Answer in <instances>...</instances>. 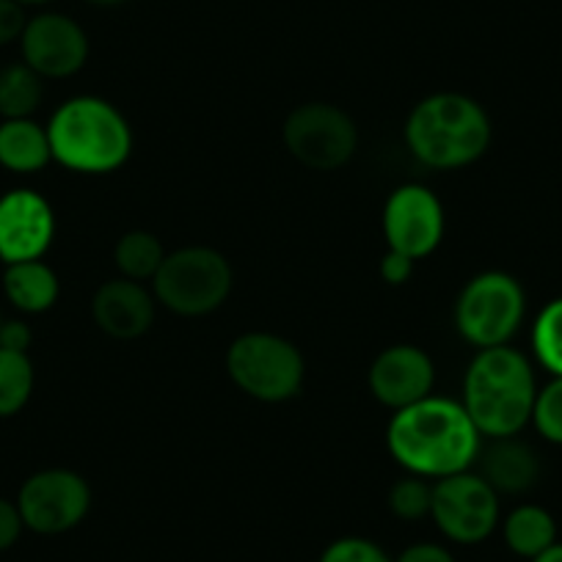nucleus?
Returning <instances> with one entry per match:
<instances>
[{"label": "nucleus", "mask_w": 562, "mask_h": 562, "mask_svg": "<svg viewBox=\"0 0 562 562\" xmlns=\"http://www.w3.org/2000/svg\"><path fill=\"white\" fill-rule=\"evenodd\" d=\"M386 447L408 474L441 480L472 469L480 458V430L461 400L430 397L400 408L386 428Z\"/></svg>", "instance_id": "obj_1"}, {"label": "nucleus", "mask_w": 562, "mask_h": 562, "mask_svg": "<svg viewBox=\"0 0 562 562\" xmlns=\"http://www.w3.org/2000/svg\"><path fill=\"white\" fill-rule=\"evenodd\" d=\"M535 372L524 353L510 345L483 348L463 378V400L469 419L480 436L513 439L532 422Z\"/></svg>", "instance_id": "obj_2"}, {"label": "nucleus", "mask_w": 562, "mask_h": 562, "mask_svg": "<svg viewBox=\"0 0 562 562\" xmlns=\"http://www.w3.org/2000/svg\"><path fill=\"white\" fill-rule=\"evenodd\" d=\"M491 119L477 100L439 91L414 105L405 119V147L430 169H463L488 153Z\"/></svg>", "instance_id": "obj_3"}, {"label": "nucleus", "mask_w": 562, "mask_h": 562, "mask_svg": "<svg viewBox=\"0 0 562 562\" xmlns=\"http://www.w3.org/2000/svg\"><path fill=\"white\" fill-rule=\"evenodd\" d=\"M53 160L78 175H111L133 153V130L116 105L94 94L64 102L47 122Z\"/></svg>", "instance_id": "obj_4"}, {"label": "nucleus", "mask_w": 562, "mask_h": 562, "mask_svg": "<svg viewBox=\"0 0 562 562\" xmlns=\"http://www.w3.org/2000/svg\"><path fill=\"white\" fill-rule=\"evenodd\" d=\"M232 383L259 403H284L304 386L306 361L290 339L268 331L240 334L226 350Z\"/></svg>", "instance_id": "obj_5"}, {"label": "nucleus", "mask_w": 562, "mask_h": 562, "mask_svg": "<svg viewBox=\"0 0 562 562\" xmlns=\"http://www.w3.org/2000/svg\"><path fill=\"white\" fill-rule=\"evenodd\" d=\"M232 293V265L215 248L188 246L166 254L153 295L182 317H202L218 310Z\"/></svg>", "instance_id": "obj_6"}, {"label": "nucleus", "mask_w": 562, "mask_h": 562, "mask_svg": "<svg viewBox=\"0 0 562 562\" xmlns=\"http://www.w3.org/2000/svg\"><path fill=\"white\" fill-rule=\"evenodd\" d=\"M527 295L505 270H485L463 284L456 301V328L477 350L507 345L524 323Z\"/></svg>", "instance_id": "obj_7"}, {"label": "nucleus", "mask_w": 562, "mask_h": 562, "mask_svg": "<svg viewBox=\"0 0 562 562\" xmlns=\"http://www.w3.org/2000/svg\"><path fill=\"white\" fill-rule=\"evenodd\" d=\"M284 144L301 166L312 171H337L359 147V130L342 108L331 102H306L288 116Z\"/></svg>", "instance_id": "obj_8"}, {"label": "nucleus", "mask_w": 562, "mask_h": 562, "mask_svg": "<svg viewBox=\"0 0 562 562\" xmlns=\"http://www.w3.org/2000/svg\"><path fill=\"white\" fill-rule=\"evenodd\" d=\"M430 516L452 543H483L499 527V494L485 483L483 474H450L434 483Z\"/></svg>", "instance_id": "obj_9"}, {"label": "nucleus", "mask_w": 562, "mask_h": 562, "mask_svg": "<svg viewBox=\"0 0 562 562\" xmlns=\"http://www.w3.org/2000/svg\"><path fill=\"white\" fill-rule=\"evenodd\" d=\"M18 507L31 532L64 535L89 516L91 488L72 469H42L23 483Z\"/></svg>", "instance_id": "obj_10"}, {"label": "nucleus", "mask_w": 562, "mask_h": 562, "mask_svg": "<svg viewBox=\"0 0 562 562\" xmlns=\"http://www.w3.org/2000/svg\"><path fill=\"white\" fill-rule=\"evenodd\" d=\"M381 224L386 246L414 262L430 257L445 240V207L439 196L419 182H408L389 193Z\"/></svg>", "instance_id": "obj_11"}, {"label": "nucleus", "mask_w": 562, "mask_h": 562, "mask_svg": "<svg viewBox=\"0 0 562 562\" xmlns=\"http://www.w3.org/2000/svg\"><path fill=\"white\" fill-rule=\"evenodd\" d=\"M20 50L40 78H72L89 61V36L67 14L45 12L29 20Z\"/></svg>", "instance_id": "obj_12"}, {"label": "nucleus", "mask_w": 562, "mask_h": 562, "mask_svg": "<svg viewBox=\"0 0 562 562\" xmlns=\"http://www.w3.org/2000/svg\"><path fill=\"white\" fill-rule=\"evenodd\" d=\"M56 237V213L42 193L14 188L0 196V259H42Z\"/></svg>", "instance_id": "obj_13"}, {"label": "nucleus", "mask_w": 562, "mask_h": 562, "mask_svg": "<svg viewBox=\"0 0 562 562\" xmlns=\"http://www.w3.org/2000/svg\"><path fill=\"white\" fill-rule=\"evenodd\" d=\"M367 381L378 403L400 411L434 394L436 364L416 345H392L375 356Z\"/></svg>", "instance_id": "obj_14"}, {"label": "nucleus", "mask_w": 562, "mask_h": 562, "mask_svg": "<svg viewBox=\"0 0 562 562\" xmlns=\"http://www.w3.org/2000/svg\"><path fill=\"white\" fill-rule=\"evenodd\" d=\"M91 315L113 339H138L155 323V295L140 281L111 279L94 293Z\"/></svg>", "instance_id": "obj_15"}, {"label": "nucleus", "mask_w": 562, "mask_h": 562, "mask_svg": "<svg viewBox=\"0 0 562 562\" xmlns=\"http://www.w3.org/2000/svg\"><path fill=\"white\" fill-rule=\"evenodd\" d=\"M480 474L496 494H524L538 483L540 463L532 447L513 439H494L480 458Z\"/></svg>", "instance_id": "obj_16"}, {"label": "nucleus", "mask_w": 562, "mask_h": 562, "mask_svg": "<svg viewBox=\"0 0 562 562\" xmlns=\"http://www.w3.org/2000/svg\"><path fill=\"white\" fill-rule=\"evenodd\" d=\"M58 293H61V281H58L56 270L42 259L12 262L3 270V295L23 315H42V312L53 310Z\"/></svg>", "instance_id": "obj_17"}, {"label": "nucleus", "mask_w": 562, "mask_h": 562, "mask_svg": "<svg viewBox=\"0 0 562 562\" xmlns=\"http://www.w3.org/2000/svg\"><path fill=\"white\" fill-rule=\"evenodd\" d=\"M53 160L50 135L34 119L0 122V166L14 175H36Z\"/></svg>", "instance_id": "obj_18"}, {"label": "nucleus", "mask_w": 562, "mask_h": 562, "mask_svg": "<svg viewBox=\"0 0 562 562\" xmlns=\"http://www.w3.org/2000/svg\"><path fill=\"white\" fill-rule=\"evenodd\" d=\"M502 535H505V543L513 554L532 562L535 557H540L557 543V521L546 507L518 505L502 521Z\"/></svg>", "instance_id": "obj_19"}, {"label": "nucleus", "mask_w": 562, "mask_h": 562, "mask_svg": "<svg viewBox=\"0 0 562 562\" xmlns=\"http://www.w3.org/2000/svg\"><path fill=\"white\" fill-rule=\"evenodd\" d=\"M113 259H116V268L124 279L133 281H153L158 276L160 265H164L166 251L164 243L153 235V232L133 229L127 235L119 237L116 251H113Z\"/></svg>", "instance_id": "obj_20"}, {"label": "nucleus", "mask_w": 562, "mask_h": 562, "mask_svg": "<svg viewBox=\"0 0 562 562\" xmlns=\"http://www.w3.org/2000/svg\"><path fill=\"white\" fill-rule=\"evenodd\" d=\"M42 80L29 64H9L0 69V116L31 119L42 105Z\"/></svg>", "instance_id": "obj_21"}, {"label": "nucleus", "mask_w": 562, "mask_h": 562, "mask_svg": "<svg viewBox=\"0 0 562 562\" xmlns=\"http://www.w3.org/2000/svg\"><path fill=\"white\" fill-rule=\"evenodd\" d=\"M34 364L29 353L0 348V419L20 414L34 394Z\"/></svg>", "instance_id": "obj_22"}, {"label": "nucleus", "mask_w": 562, "mask_h": 562, "mask_svg": "<svg viewBox=\"0 0 562 562\" xmlns=\"http://www.w3.org/2000/svg\"><path fill=\"white\" fill-rule=\"evenodd\" d=\"M532 350L540 364L562 378V299L549 301L532 326Z\"/></svg>", "instance_id": "obj_23"}, {"label": "nucleus", "mask_w": 562, "mask_h": 562, "mask_svg": "<svg viewBox=\"0 0 562 562\" xmlns=\"http://www.w3.org/2000/svg\"><path fill=\"white\" fill-rule=\"evenodd\" d=\"M430 505H434V485L425 477L408 474L389 488V510L400 521H419V518L430 516Z\"/></svg>", "instance_id": "obj_24"}, {"label": "nucleus", "mask_w": 562, "mask_h": 562, "mask_svg": "<svg viewBox=\"0 0 562 562\" xmlns=\"http://www.w3.org/2000/svg\"><path fill=\"white\" fill-rule=\"evenodd\" d=\"M532 425L546 441L562 447V378H551L535 394Z\"/></svg>", "instance_id": "obj_25"}, {"label": "nucleus", "mask_w": 562, "mask_h": 562, "mask_svg": "<svg viewBox=\"0 0 562 562\" xmlns=\"http://www.w3.org/2000/svg\"><path fill=\"white\" fill-rule=\"evenodd\" d=\"M321 562H394L386 551L378 543L367 538H339L334 543L326 546V551L321 554Z\"/></svg>", "instance_id": "obj_26"}, {"label": "nucleus", "mask_w": 562, "mask_h": 562, "mask_svg": "<svg viewBox=\"0 0 562 562\" xmlns=\"http://www.w3.org/2000/svg\"><path fill=\"white\" fill-rule=\"evenodd\" d=\"M29 18H25V7L18 0H0V47L20 42Z\"/></svg>", "instance_id": "obj_27"}, {"label": "nucleus", "mask_w": 562, "mask_h": 562, "mask_svg": "<svg viewBox=\"0 0 562 562\" xmlns=\"http://www.w3.org/2000/svg\"><path fill=\"white\" fill-rule=\"evenodd\" d=\"M23 529L25 524H23V516H20L18 502L3 499V496H0V551L12 549V546L20 540V535H23Z\"/></svg>", "instance_id": "obj_28"}, {"label": "nucleus", "mask_w": 562, "mask_h": 562, "mask_svg": "<svg viewBox=\"0 0 562 562\" xmlns=\"http://www.w3.org/2000/svg\"><path fill=\"white\" fill-rule=\"evenodd\" d=\"M411 276H414V259L389 248L381 259V279L386 281V284H392V288H400V284H405V281L411 279Z\"/></svg>", "instance_id": "obj_29"}, {"label": "nucleus", "mask_w": 562, "mask_h": 562, "mask_svg": "<svg viewBox=\"0 0 562 562\" xmlns=\"http://www.w3.org/2000/svg\"><path fill=\"white\" fill-rule=\"evenodd\" d=\"M34 334H31L29 323L23 321H7L0 323V348L18 350V353H29Z\"/></svg>", "instance_id": "obj_30"}, {"label": "nucleus", "mask_w": 562, "mask_h": 562, "mask_svg": "<svg viewBox=\"0 0 562 562\" xmlns=\"http://www.w3.org/2000/svg\"><path fill=\"white\" fill-rule=\"evenodd\" d=\"M394 562H456V557H452L450 549L439 543H414Z\"/></svg>", "instance_id": "obj_31"}, {"label": "nucleus", "mask_w": 562, "mask_h": 562, "mask_svg": "<svg viewBox=\"0 0 562 562\" xmlns=\"http://www.w3.org/2000/svg\"><path fill=\"white\" fill-rule=\"evenodd\" d=\"M532 562H562V543H554L551 549H546L543 554L535 557Z\"/></svg>", "instance_id": "obj_32"}, {"label": "nucleus", "mask_w": 562, "mask_h": 562, "mask_svg": "<svg viewBox=\"0 0 562 562\" xmlns=\"http://www.w3.org/2000/svg\"><path fill=\"white\" fill-rule=\"evenodd\" d=\"M23 7H42V3H50V0H18Z\"/></svg>", "instance_id": "obj_33"}, {"label": "nucleus", "mask_w": 562, "mask_h": 562, "mask_svg": "<svg viewBox=\"0 0 562 562\" xmlns=\"http://www.w3.org/2000/svg\"><path fill=\"white\" fill-rule=\"evenodd\" d=\"M91 3H100V7H116L122 0H91Z\"/></svg>", "instance_id": "obj_34"}, {"label": "nucleus", "mask_w": 562, "mask_h": 562, "mask_svg": "<svg viewBox=\"0 0 562 562\" xmlns=\"http://www.w3.org/2000/svg\"><path fill=\"white\" fill-rule=\"evenodd\" d=\"M0 323H3V321H0Z\"/></svg>", "instance_id": "obj_35"}]
</instances>
